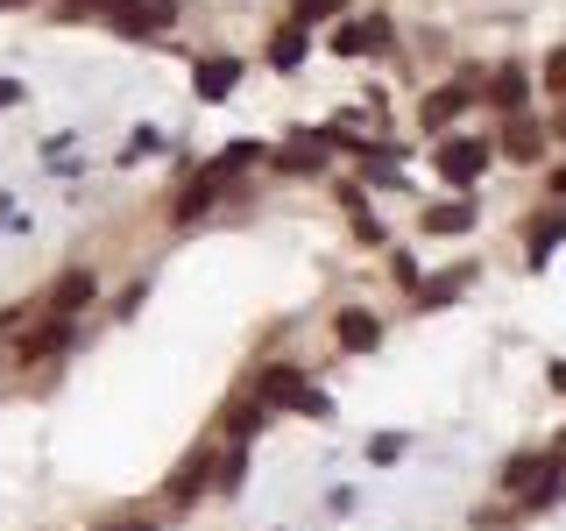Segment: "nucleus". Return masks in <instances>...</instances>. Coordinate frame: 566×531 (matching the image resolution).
Returning a JSON list of instances; mask_svg holds the SVG:
<instances>
[{"label": "nucleus", "instance_id": "nucleus-1", "mask_svg": "<svg viewBox=\"0 0 566 531\" xmlns=\"http://www.w3.org/2000/svg\"><path fill=\"white\" fill-rule=\"evenodd\" d=\"M99 22L114 35H164L177 22V0H106Z\"/></svg>", "mask_w": 566, "mask_h": 531}, {"label": "nucleus", "instance_id": "nucleus-2", "mask_svg": "<svg viewBox=\"0 0 566 531\" xmlns=\"http://www.w3.org/2000/svg\"><path fill=\"white\" fill-rule=\"evenodd\" d=\"M439 177H447V191H474V177L489 170V142H474V135H453V142H439Z\"/></svg>", "mask_w": 566, "mask_h": 531}, {"label": "nucleus", "instance_id": "nucleus-3", "mask_svg": "<svg viewBox=\"0 0 566 531\" xmlns=\"http://www.w3.org/2000/svg\"><path fill=\"white\" fill-rule=\"evenodd\" d=\"M212 460H220V447H191L185 460H177V475L164 482V503H170V510H191V503L212 489Z\"/></svg>", "mask_w": 566, "mask_h": 531}, {"label": "nucleus", "instance_id": "nucleus-4", "mask_svg": "<svg viewBox=\"0 0 566 531\" xmlns=\"http://www.w3.org/2000/svg\"><path fill=\"white\" fill-rule=\"evenodd\" d=\"M93 298H99V277H93V270H64V277L43 291V312H50V319H78Z\"/></svg>", "mask_w": 566, "mask_h": 531}, {"label": "nucleus", "instance_id": "nucleus-5", "mask_svg": "<svg viewBox=\"0 0 566 531\" xmlns=\"http://www.w3.org/2000/svg\"><path fill=\"white\" fill-rule=\"evenodd\" d=\"M333 341H340L347 354H368V347H382V319L368 305H340L333 312Z\"/></svg>", "mask_w": 566, "mask_h": 531}, {"label": "nucleus", "instance_id": "nucleus-6", "mask_svg": "<svg viewBox=\"0 0 566 531\" xmlns=\"http://www.w3.org/2000/svg\"><path fill=\"white\" fill-rule=\"evenodd\" d=\"M389 43L382 14H361V22H333V58H368V50Z\"/></svg>", "mask_w": 566, "mask_h": 531}, {"label": "nucleus", "instance_id": "nucleus-7", "mask_svg": "<svg viewBox=\"0 0 566 531\" xmlns=\"http://www.w3.org/2000/svg\"><path fill=\"white\" fill-rule=\"evenodd\" d=\"M71 347V319H35V326L22 333V341H14V362H50V354H64Z\"/></svg>", "mask_w": 566, "mask_h": 531}, {"label": "nucleus", "instance_id": "nucleus-8", "mask_svg": "<svg viewBox=\"0 0 566 531\" xmlns=\"http://www.w3.org/2000/svg\"><path fill=\"white\" fill-rule=\"evenodd\" d=\"M276 170H283V177H318V170H333V149L305 128L297 142H283V149H276Z\"/></svg>", "mask_w": 566, "mask_h": 531}, {"label": "nucleus", "instance_id": "nucleus-9", "mask_svg": "<svg viewBox=\"0 0 566 531\" xmlns=\"http://www.w3.org/2000/svg\"><path fill=\"white\" fill-rule=\"evenodd\" d=\"M468 106H474V85H439V93H424V106H418V121H424V128H432V135H447L453 121L468 114Z\"/></svg>", "mask_w": 566, "mask_h": 531}, {"label": "nucleus", "instance_id": "nucleus-10", "mask_svg": "<svg viewBox=\"0 0 566 531\" xmlns=\"http://www.w3.org/2000/svg\"><path fill=\"white\" fill-rule=\"evenodd\" d=\"M220 191H227V177H220V170H212V164H206V170H199V177H191V185H185V191H177V206H170V220H177V227H191V220H199V212H206L212 199H220Z\"/></svg>", "mask_w": 566, "mask_h": 531}, {"label": "nucleus", "instance_id": "nucleus-11", "mask_svg": "<svg viewBox=\"0 0 566 531\" xmlns=\"http://www.w3.org/2000/svg\"><path fill=\"white\" fill-rule=\"evenodd\" d=\"M531 235H524V256H531V270H545V256L566 241V206H553V212H531Z\"/></svg>", "mask_w": 566, "mask_h": 531}, {"label": "nucleus", "instance_id": "nucleus-12", "mask_svg": "<svg viewBox=\"0 0 566 531\" xmlns=\"http://www.w3.org/2000/svg\"><path fill=\"white\" fill-rule=\"evenodd\" d=\"M524 100H531V71H524V64H495L489 106H495V114H524Z\"/></svg>", "mask_w": 566, "mask_h": 531}, {"label": "nucleus", "instance_id": "nucleus-13", "mask_svg": "<svg viewBox=\"0 0 566 531\" xmlns=\"http://www.w3.org/2000/svg\"><path fill=\"white\" fill-rule=\"evenodd\" d=\"M234 85H241L234 58H199V64H191V93H199V100H227Z\"/></svg>", "mask_w": 566, "mask_h": 531}, {"label": "nucleus", "instance_id": "nucleus-14", "mask_svg": "<svg viewBox=\"0 0 566 531\" xmlns=\"http://www.w3.org/2000/svg\"><path fill=\"white\" fill-rule=\"evenodd\" d=\"M468 227H474V199H468V191L424 206V235H468Z\"/></svg>", "mask_w": 566, "mask_h": 531}, {"label": "nucleus", "instance_id": "nucleus-15", "mask_svg": "<svg viewBox=\"0 0 566 531\" xmlns=\"http://www.w3.org/2000/svg\"><path fill=\"white\" fill-rule=\"evenodd\" d=\"M297 389H305V368H291V362H283V368H262V376H255V397L270 404V412H276V404L291 412V397H297Z\"/></svg>", "mask_w": 566, "mask_h": 531}, {"label": "nucleus", "instance_id": "nucleus-16", "mask_svg": "<svg viewBox=\"0 0 566 531\" xmlns=\"http://www.w3.org/2000/svg\"><path fill=\"white\" fill-rule=\"evenodd\" d=\"M553 468H559L553 454H510V460H503V489H510V496H524L531 482H545Z\"/></svg>", "mask_w": 566, "mask_h": 531}, {"label": "nucleus", "instance_id": "nucleus-17", "mask_svg": "<svg viewBox=\"0 0 566 531\" xmlns=\"http://www.w3.org/2000/svg\"><path fill=\"white\" fill-rule=\"evenodd\" d=\"M538 149H545V128H538L531 114H510V121H503V156H517V164H531Z\"/></svg>", "mask_w": 566, "mask_h": 531}, {"label": "nucleus", "instance_id": "nucleus-18", "mask_svg": "<svg viewBox=\"0 0 566 531\" xmlns=\"http://www.w3.org/2000/svg\"><path fill=\"white\" fill-rule=\"evenodd\" d=\"M424 291H418V305H447V298H460L474 283V262H453V270H439V277H418Z\"/></svg>", "mask_w": 566, "mask_h": 531}, {"label": "nucleus", "instance_id": "nucleus-19", "mask_svg": "<svg viewBox=\"0 0 566 531\" xmlns=\"http://www.w3.org/2000/svg\"><path fill=\"white\" fill-rule=\"evenodd\" d=\"M262 412H270V404H262L255 389H248V397L220 404V433H227V439H248V433H255V425H262Z\"/></svg>", "mask_w": 566, "mask_h": 531}, {"label": "nucleus", "instance_id": "nucleus-20", "mask_svg": "<svg viewBox=\"0 0 566 531\" xmlns=\"http://www.w3.org/2000/svg\"><path fill=\"white\" fill-rule=\"evenodd\" d=\"M241 482H248V454H241V439H234V447L212 460V496H234Z\"/></svg>", "mask_w": 566, "mask_h": 531}, {"label": "nucleus", "instance_id": "nucleus-21", "mask_svg": "<svg viewBox=\"0 0 566 531\" xmlns=\"http://www.w3.org/2000/svg\"><path fill=\"white\" fill-rule=\"evenodd\" d=\"M270 64H276V71H297V64H305V29L283 22V29L270 35Z\"/></svg>", "mask_w": 566, "mask_h": 531}, {"label": "nucleus", "instance_id": "nucleus-22", "mask_svg": "<svg viewBox=\"0 0 566 531\" xmlns=\"http://www.w3.org/2000/svg\"><path fill=\"white\" fill-rule=\"evenodd\" d=\"M312 22H347V0H291V29H312Z\"/></svg>", "mask_w": 566, "mask_h": 531}, {"label": "nucleus", "instance_id": "nucleus-23", "mask_svg": "<svg viewBox=\"0 0 566 531\" xmlns=\"http://www.w3.org/2000/svg\"><path fill=\"white\" fill-rule=\"evenodd\" d=\"M248 164H262V142H234V149H220V156H212V170H220L227 185H234V177H241Z\"/></svg>", "mask_w": 566, "mask_h": 531}, {"label": "nucleus", "instance_id": "nucleus-24", "mask_svg": "<svg viewBox=\"0 0 566 531\" xmlns=\"http://www.w3.org/2000/svg\"><path fill=\"white\" fill-rule=\"evenodd\" d=\"M559 496H566V460H559L553 475H545V482H531V489H524V510H553Z\"/></svg>", "mask_w": 566, "mask_h": 531}, {"label": "nucleus", "instance_id": "nucleus-25", "mask_svg": "<svg viewBox=\"0 0 566 531\" xmlns=\"http://www.w3.org/2000/svg\"><path fill=\"white\" fill-rule=\"evenodd\" d=\"M403 447H411L403 433H376V439H368V460H376V468H397V460H403Z\"/></svg>", "mask_w": 566, "mask_h": 531}, {"label": "nucleus", "instance_id": "nucleus-26", "mask_svg": "<svg viewBox=\"0 0 566 531\" xmlns=\"http://www.w3.org/2000/svg\"><path fill=\"white\" fill-rule=\"evenodd\" d=\"M291 412H297V418H333V404H326V389H318V383H305V389L291 397Z\"/></svg>", "mask_w": 566, "mask_h": 531}, {"label": "nucleus", "instance_id": "nucleus-27", "mask_svg": "<svg viewBox=\"0 0 566 531\" xmlns=\"http://www.w3.org/2000/svg\"><path fill=\"white\" fill-rule=\"evenodd\" d=\"M545 93H559V100H566V43L553 50V58H545Z\"/></svg>", "mask_w": 566, "mask_h": 531}, {"label": "nucleus", "instance_id": "nucleus-28", "mask_svg": "<svg viewBox=\"0 0 566 531\" xmlns=\"http://www.w3.org/2000/svg\"><path fill=\"white\" fill-rule=\"evenodd\" d=\"M389 277H397L403 291H411V283H418V262H411V256H403V248H397V256H389Z\"/></svg>", "mask_w": 566, "mask_h": 531}, {"label": "nucleus", "instance_id": "nucleus-29", "mask_svg": "<svg viewBox=\"0 0 566 531\" xmlns=\"http://www.w3.org/2000/svg\"><path fill=\"white\" fill-rule=\"evenodd\" d=\"M64 14H106V0H64Z\"/></svg>", "mask_w": 566, "mask_h": 531}, {"label": "nucleus", "instance_id": "nucleus-30", "mask_svg": "<svg viewBox=\"0 0 566 531\" xmlns=\"http://www.w3.org/2000/svg\"><path fill=\"white\" fill-rule=\"evenodd\" d=\"M0 106H22V85H8V79H0Z\"/></svg>", "mask_w": 566, "mask_h": 531}, {"label": "nucleus", "instance_id": "nucleus-31", "mask_svg": "<svg viewBox=\"0 0 566 531\" xmlns=\"http://www.w3.org/2000/svg\"><path fill=\"white\" fill-rule=\"evenodd\" d=\"M553 142H566V100H559V114H553V128H545Z\"/></svg>", "mask_w": 566, "mask_h": 531}, {"label": "nucleus", "instance_id": "nucleus-32", "mask_svg": "<svg viewBox=\"0 0 566 531\" xmlns=\"http://www.w3.org/2000/svg\"><path fill=\"white\" fill-rule=\"evenodd\" d=\"M99 531H156V524H142V518H120V524H99Z\"/></svg>", "mask_w": 566, "mask_h": 531}, {"label": "nucleus", "instance_id": "nucleus-33", "mask_svg": "<svg viewBox=\"0 0 566 531\" xmlns=\"http://www.w3.org/2000/svg\"><path fill=\"white\" fill-rule=\"evenodd\" d=\"M553 199H559V206H566V164H559V170H553Z\"/></svg>", "mask_w": 566, "mask_h": 531}, {"label": "nucleus", "instance_id": "nucleus-34", "mask_svg": "<svg viewBox=\"0 0 566 531\" xmlns=\"http://www.w3.org/2000/svg\"><path fill=\"white\" fill-rule=\"evenodd\" d=\"M553 389H559V397H566V362H553Z\"/></svg>", "mask_w": 566, "mask_h": 531}, {"label": "nucleus", "instance_id": "nucleus-35", "mask_svg": "<svg viewBox=\"0 0 566 531\" xmlns=\"http://www.w3.org/2000/svg\"><path fill=\"white\" fill-rule=\"evenodd\" d=\"M553 460H566V425H559V439H553Z\"/></svg>", "mask_w": 566, "mask_h": 531}, {"label": "nucleus", "instance_id": "nucleus-36", "mask_svg": "<svg viewBox=\"0 0 566 531\" xmlns=\"http://www.w3.org/2000/svg\"><path fill=\"white\" fill-rule=\"evenodd\" d=\"M0 8H35V0H0Z\"/></svg>", "mask_w": 566, "mask_h": 531}]
</instances>
